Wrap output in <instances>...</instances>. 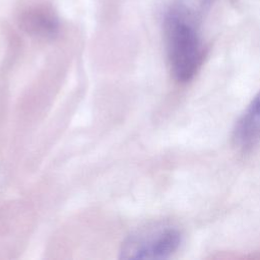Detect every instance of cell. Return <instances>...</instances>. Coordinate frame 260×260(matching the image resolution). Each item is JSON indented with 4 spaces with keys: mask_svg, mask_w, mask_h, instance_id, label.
I'll return each mask as SVG.
<instances>
[{
    "mask_svg": "<svg viewBox=\"0 0 260 260\" xmlns=\"http://www.w3.org/2000/svg\"><path fill=\"white\" fill-rule=\"evenodd\" d=\"M164 35L172 74L181 82L190 80L203 58V46L196 18L179 5H175L166 13Z\"/></svg>",
    "mask_w": 260,
    "mask_h": 260,
    "instance_id": "1",
    "label": "cell"
},
{
    "mask_svg": "<svg viewBox=\"0 0 260 260\" xmlns=\"http://www.w3.org/2000/svg\"><path fill=\"white\" fill-rule=\"evenodd\" d=\"M181 243L178 230L168 225H150L130 234L120 248V259H165Z\"/></svg>",
    "mask_w": 260,
    "mask_h": 260,
    "instance_id": "2",
    "label": "cell"
},
{
    "mask_svg": "<svg viewBox=\"0 0 260 260\" xmlns=\"http://www.w3.org/2000/svg\"><path fill=\"white\" fill-rule=\"evenodd\" d=\"M260 138V91L253 99L239 120L235 131V142L242 147L250 146Z\"/></svg>",
    "mask_w": 260,
    "mask_h": 260,
    "instance_id": "3",
    "label": "cell"
},
{
    "mask_svg": "<svg viewBox=\"0 0 260 260\" xmlns=\"http://www.w3.org/2000/svg\"><path fill=\"white\" fill-rule=\"evenodd\" d=\"M215 0H180L177 4L193 17H197L201 12L210 7Z\"/></svg>",
    "mask_w": 260,
    "mask_h": 260,
    "instance_id": "4",
    "label": "cell"
}]
</instances>
